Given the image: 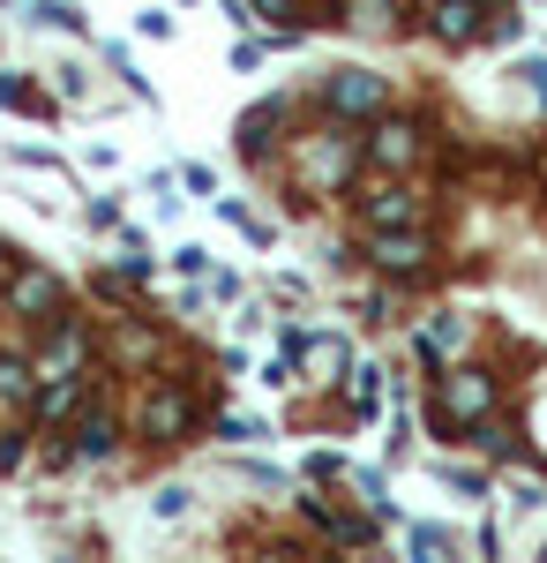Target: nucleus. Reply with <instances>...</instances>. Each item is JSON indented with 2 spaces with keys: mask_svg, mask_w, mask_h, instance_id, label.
Wrapping results in <instances>:
<instances>
[{
  "mask_svg": "<svg viewBox=\"0 0 547 563\" xmlns=\"http://www.w3.org/2000/svg\"><path fill=\"white\" fill-rule=\"evenodd\" d=\"M0 308H8V316H31V323H53V316L68 308V278L45 271V263H15V278L0 286Z\"/></svg>",
  "mask_w": 547,
  "mask_h": 563,
  "instance_id": "f257e3e1",
  "label": "nucleus"
},
{
  "mask_svg": "<svg viewBox=\"0 0 547 563\" xmlns=\"http://www.w3.org/2000/svg\"><path fill=\"white\" fill-rule=\"evenodd\" d=\"M480 413H495V376L458 361V368L435 384V421H443V429H472Z\"/></svg>",
  "mask_w": 547,
  "mask_h": 563,
  "instance_id": "f03ea898",
  "label": "nucleus"
},
{
  "mask_svg": "<svg viewBox=\"0 0 547 563\" xmlns=\"http://www.w3.org/2000/svg\"><path fill=\"white\" fill-rule=\"evenodd\" d=\"M135 429L150 435L158 451L188 443V429H196V390H188V384H150V390H143V413H135Z\"/></svg>",
  "mask_w": 547,
  "mask_h": 563,
  "instance_id": "7ed1b4c3",
  "label": "nucleus"
},
{
  "mask_svg": "<svg viewBox=\"0 0 547 563\" xmlns=\"http://www.w3.org/2000/svg\"><path fill=\"white\" fill-rule=\"evenodd\" d=\"M360 151H368V166H376V174H413V166L427 158V129L413 121V113H382L376 135H368Z\"/></svg>",
  "mask_w": 547,
  "mask_h": 563,
  "instance_id": "20e7f679",
  "label": "nucleus"
},
{
  "mask_svg": "<svg viewBox=\"0 0 547 563\" xmlns=\"http://www.w3.org/2000/svg\"><path fill=\"white\" fill-rule=\"evenodd\" d=\"M31 368H38V384H60V376H83L90 368V323L83 316H53V331H45V346L31 353Z\"/></svg>",
  "mask_w": 547,
  "mask_h": 563,
  "instance_id": "39448f33",
  "label": "nucleus"
},
{
  "mask_svg": "<svg viewBox=\"0 0 547 563\" xmlns=\"http://www.w3.org/2000/svg\"><path fill=\"white\" fill-rule=\"evenodd\" d=\"M323 106H331L337 121H376V113H390V84H382L376 68H331Z\"/></svg>",
  "mask_w": 547,
  "mask_h": 563,
  "instance_id": "423d86ee",
  "label": "nucleus"
},
{
  "mask_svg": "<svg viewBox=\"0 0 547 563\" xmlns=\"http://www.w3.org/2000/svg\"><path fill=\"white\" fill-rule=\"evenodd\" d=\"M368 263L390 271V278H413L435 263V241H427L421 225H368Z\"/></svg>",
  "mask_w": 547,
  "mask_h": 563,
  "instance_id": "0eeeda50",
  "label": "nucleus"
},
{
  "mask_svg": "<svg viewBox=\"0 0 547 563\" xmlns=\"http://www.w3.org/2000/svg\"><path fill=\"white\" fill-rule=\"evenodd\" d=\"M353 211H360V233L368 225H421L427 218V203L405 188V174H390L382 188H368V196H353Z\"/></svg>",
  "mask_w": 547,
  "mask_h": 563,
  "instance_id": "6e6552de",
  "label": "nucleus"
},
{
  "mask_svg": "<svg viewBox=\"0 0 547 563\" xmlns=\"http://www.w3.org/2000/svg\"><path fill=\"white\" fill-rule=\"evenodd\" d=\"M286 353H293L300 368H308V384H337L345 376V361H353V346L337 339V331H286Z\"/></svg>",
  "mask_w": 547,
  "mask_h": 563,
  "instance_id": "1a4fd4ad",
  "label": "nucleus"
},
{
  "mask_svg": "<svg viewBox=\"0 0 547 563\" xmlns=\"http://www.w3.org/2000/svg\"><path fill=\"white\" fill-rule=\"evenodd\" d=\"M90 406H98V376H60V384H38V406H31V413H38L45 429H68V421H83Z\"/></svg>",
  "mask_w": 547,
  "mask_h": 563,
  "instance_id": "9d476101",
  "label": "nucleus"
},
{
  "mask_svg": "<svg viewBox=\"0 0 547 563\" xmlns=\"http://www.w3.org/2000/svg\"><path fill=\"white\" fill-rule=\"evenodd\" d=\"M121 451V421L105 413V406H90L83 421H76V443H68V466H105Z\"/></svg>",
  "mask_w": 547,
  "mask_h": 563,
  "instance_id": "9b49d317",
  "label": "nucleus"
},
{
  "mask_svg": "<svg viewBox=\"0 0 547 563\" xmlns=\"http://www.w3.org/2000/svg\"><path fill=\"white\" fill-rule=\"evenodd\" d=\"M427 23H435V38H443V45H480V38H488V8H480V0H435Z\"/></svg>",
  "mask_w": 547,
  "mask_h": 563,
  "instance_id": "f8f14e48",
  "label": "nucleus"
},
{
  "mask_svg": "<svg viewBox=\"0 0 547 563\" xmlns=\"http://www.w3.org/2000/svg\"><path fill=\"white\" fill-rule=\"evenodd\" d=\"M472 346V323H465L458 308H443L435 323H421V361H458Z\"/></svg>",
  "mask_w": 547,
  "mask_h": 563,
  "instance_id": "ddd939ff",
  "label": "nucleus"
},
{
  "mask_svg": "<svg viewBox=\"0 0 547 563\" xmlns=\"http://www.w3.org/2000/svg\"><path fill=\"white\" fill-rule=\"evenodd\" d=\"M0 406H8V413H31V406H38V368H31V353H0Z\"/></svg>",
  "mask_w": 547,
  "mask_h": 563,
  "instance_id": "4468645a",
  "label": "nucleus"
},
{
  "mask_svg": "<svg viewBox=\"0 0 547 563\" xmlns=\"http://www.w3.org/2000/svg\"><path fill=\"white\" fill-rule=\"evenodd\" d=\"M113 353H121V361H135V368H158V361H166V339H158L150 323L121 316V323H113Z\"/></svg>",
  "mask_w": 547,
  "mask_h": 563,
  "instance_id": "2eb2a0df",
  "label": "nucleus"
},
{
  "mask_svg": "<svg viewBox=\"0 0 547 563\" xmlns=\"http://www.w3.org/2000/svg\"><path fill=\"white\" fill-rule=\"evenodd\" d=\"M278 121H286V98H263L255 113H241V129H233V143H241L248 158H263V151H270V129H278Z\"/></svg>",
  "mask_w": 547,
  "mask_h": 563,
  "instance_id": "dca6fc26",
  "label": "nucleus"
},
{
  "mask_svg": "<svg viewBox=\"0 0 547 563\" xmlns=\"http://www.w3.org/2000/svg\"><path fill=\"white\" fill-rule=\"evenodd\" d=\"M300 519L315 526V533H331L337 549H360V541H368V526H360V519H337L323 496H300Z\"/></svg>",
  "mask_w": 547,
  "mask_h": 563,
  "instance_id": "f3484780",
  "label": "nucleus"
},
{
  "mask_svg": "<svg viewBox=\"0 0 547 563\" xmlns=\"http://www.w3.org/2000/svg\"><path fill=\"white\" fill-rule=\"evenodd\" d=\"M345 398H353V413H376L382 406V368L376 361H345Z\"/></svg>",
  "mask_w": 547,
  "mask_h": 563,
  "instance_id": "a211bd4d",
  "label": "nucleus"
},
{
  "mask_svg": "<svg viewBox=\"0 0 547 563\" xmlns=\"http://www.w3.org/2000/svg\"><path fill=\"white\" fill-rule=\"evenodd\" d=\"M465 435H472L488 459H510V451H517V429H510V421H488V413H480V421H472Z\"/></svg>",
  "mask_w": 547,
  "mask_h": 563,
  "instance_id": "6ab92c4d",
  "label": "nucleus"
},
{
  "mask_svg": "<svg viewBox=\"0 0 547 563\" xmlns=\"http://www.w3.org/2000/svg\"><path fill=\"white\" fill-rule=\"evenodd\" d=\"M405 541H413V556H427V563L458 556V533H450V526H413V533H405Z\"/></svg>",
  "mask_w": 547,
  "mask_h": 563,
  "instance_id": "aec40b11",
  "label": "nucleus"
},
{
  "mask_svg": "<svg viewBox=\"0 0 547 563\" xmlns=\"http://www.w3.org/2000/svg\"><path fill=\"white\" fill-rule=\"evenodd\" d=\"M31 23H45V31H83V8L76 0H31Z\"/></svg>",
  "mask_w": 547,
  "mask_h": 563,
  "instance_id": "412c9836",
  "label": "nucleus"
},
{
  "mask_svg": "<svg viewBox=\"0 0 547 563\" xmlns=\"http://www.w3.org/2000/svg\"><path fill=\"white\" fill-rule=\"evenodd\" d=\"M345 15L360 31H398V0H345Z\"/></svg>",
  "mask_w": 547,
  "mask_h": 563,
  "instance_id": "4be33fe9",
  "label": "nucleus"
},
{
  "mask_svg": "<svg viewBox=\"0 0 547 563\" xmlns=\"http://www.w3.org/2000/svg\"><path fill=\"white\" fill-rule=\"evenodd\" d=\"M188 504H196V496H188V488H180V481H166V488H158V496H150V511H158V519H188Z\"/></svg>",
  "mask_w": 547,
  "mask_h": 563,
  "instance_id": "5701e85b",
  "label": "nucleus"
},
{
  "mask_svg": "<svg viewBox=\"0 0 547 563\" xmlns=\"http://www.w3.org/2000/svg\"><path fill=\"white\" fill-rule=\"evenodd\" d=\"M172 271H180V278H203V271H211V249H203V241H180V249H172Z\"/></svg>",
  "mask_w": 547,
  "mask_h": 563,
  "instance_id": "b1692460",
  "label": "nucleus"
},
{
  "mask_svg": "<svg viewBox=\"0 0 547 563\" xmlns=\"http://www.w3.org/2000/svg\"><path fill=\"white\" fill-rule=\"evenodd\" d=\"M0 106H23V113H45V98L31 84H23V76H0Z\"/></svg>",
  "mask_w": 547,
  "mask_h": 563,
  "instance_id": "393cba45",
  "label": "nucleus"
},
{
  "mask_svg": "<svg viewBox=\"0 0 547 563\" xmlns=\"http://www.w3.org/2000/svg\"><path fill=\"white\" fill-rule=\"evenodd\" d=\"M217 435H225V443H263V421H255V413H225Z\"/></svg>",
  "mask_w": 547,
  "mask_h": 563,
  "instance_id": "a878e982",
  "label": "nucleus"
},
{
  "mask_svg": "<svg viewBox=\"0 0 547 563\" xmlns=\"http://www.w3.org/2000/svg\"><path fill=\"white\" fill-rule=\"evenodd\" d=\"M337 174H345V135H337V143H323V151H315V180H323V188H331Z\"/></svg>",
  "mask_w": 547,
  "mask_h": 563,
  "instance_id": "bb28decb",
  "label": "nucleus"
},
{
  "mask_svg": "<svg viewBox=\"0 0 547 563\" xmlns=\"http://www.w3.org/2000/svg\"><path fill=\"white\" fill-rule=\"evenodd\" d=\"M241 481H248V488H286V474L263 466V459H241Z\"/></svg>",
  "mask_w": 547,
  "mask_h": 563,
  "instance_id": "cd10ccee",
  "label": "nucleus"
},
{
  "mask_svg": "<svg viewBox=\"0 0 547 563\" xmlns=\"http://www.w3.org/2000/svg\"><path fill=\"white\" fill-rule=\"evenodd\" d=\"M135 31H143V38H172V15H166V8H143Z\"/></svg>",
  "mask_w": 547,
  "mask_h": 563,
  "instance_id": "c85d7f7f",
  "label": "nucleus"
},
{
  "mask_svg": "<svg viewBox=\"0 0 547 563\" xmlns=\"http://www.w3.org/2000/svg\"><path fill=\"white\" fill-rule=\"evenodd\" d=\"M517 84H525V90H540V98H547V60H540V53H533V60H517Z\"/></svg>",
  "mask_w": 547,
  "mask_h": 563,
  "instance_id": "c756f323",
  "label": "nucleus"
},
{
  "mask_svg": "<svg viewBox=\"0 0 547 563\" xmlns=\"http://www.w3.org/2000/svg\"><path fill=\"white\" fill-rule=\"evenodd\" d=\"M15 466H23V435L8 429V435H0V474H15Z\"/></svg>",
  "mask_w": 547,
  "mask_h": 563,
  "instance_id": "7c9ffc66",
  "label": "nucleus"
},
{
  "mask_svg": "<svg viewBox=\"0 0 547 563\" xmlns=\"http://www.w3.org/2000/svg\"><path fill=\"white\" fill-rule=\"evenodd\" d=\"M233 68H241V76H248V68H263V45L241 38V45H233Z\"/></svg>",
  "mask_w": 547,
  "mask_h": 563,
  "instance_id": "2f4dec72",
  "label": "nucleus"
},
{
  "mask_svg": "<svg viewBox=\"0 0 547 563\" xmlns=\"http://www.w3.org/2000/svg\"><path fill=\"white\" fill-rule=\"evenodd\" d=\"M180 180H188L196 196H217V174H211V166H188V174H180Z\"/></svg>",
  "mask_w": 547,
  "mask_h": 563,
  "instance_id": "473e14b6",
  "label": "nucleus"
},
{
  "mask_svg": "<svg viewBox=\"0 0 547 563\" xmlns=\"http://www.w3.org/2000/svg\"><path fill=\"white\" fill-rule=\"evenodd\" d=\"M15 263H23V249H0V286L15 278Z\"/></svg>",
  "mask_w": 547,
  "mask_h": 563,
  "instance_id": "72a5a7b5",
  "label": "nucleus"
},
{
  "mask_svg": "<svg viewBox=\"0 0 547 563\" xmlns=\"http://www.w3.org/2000/svg\"><path fill=\"white\" fill-rule=\"evenodd\" d=\"M180 8H196V0H180Z\"/></svg>",
  "mask_w": 547,
  "mask_h": 563,
  "instance_id": "f704fd0d",
  "label": "nucleus"
}]
</instances>
